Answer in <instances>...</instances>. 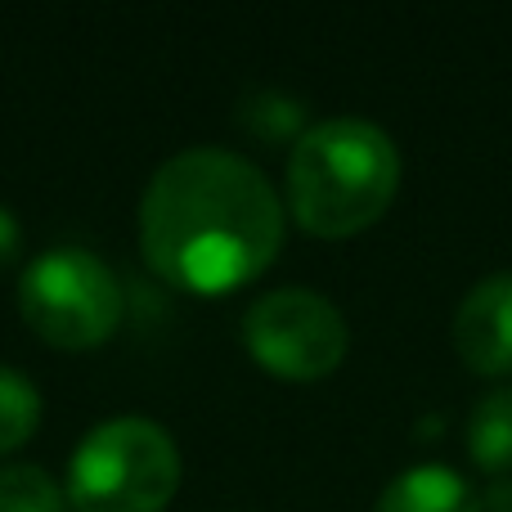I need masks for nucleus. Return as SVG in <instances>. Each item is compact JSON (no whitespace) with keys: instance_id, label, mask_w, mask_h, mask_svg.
<instances>
[{"instance_id":"obj_6","label":"nucleus","mask_w":512,"mask_h":512,"mask_svg":"<svg viewBox=\"0 0 512 512\" xmlns=\"http://www.w3.org/2000/svg\"><path fill=\"white\" fill-rule=\"evenodd\" d=\"M454 346L472 373H512V270L472 283L454 315Z\"/></svg>"},{"instance_id":"obj_2","label":"nucleus","mask_w":512,"mask_h":512,"mask_svg":"<svg viewBox=\"0 0 512 512\" xmlns=\"http://www.w3.org/2000/svg\"><path fill=\"white\" fill-rule=\"evenodd\" d=\"M400 194V149L369 117H324L292 140L288 207L301 230L346 239L378 221Z\"/></svg>"},{"instance_id":"obj_8","label":"nucleus","mask_w":512,"mask_h":512,"mask_svg":"<svg viewBox=\"0 0 512 512\" xmlns=\"http://www.w3.org/2000/svg\"><path fill=\"white\" fill-rule=\"evenodd\" d=\"M468 454L490 477H512V382L495 387L468 414Z\"/></svg>"},{"instance_id":"obj_13","label":"nucleus","mask_w":512,"mask_h":512,"mask_svg":"<svg viewBox=\"0 0 512 512\" xmlns=\"http://www.w3.org/2000/svg\"><path fill=\"white\" fill-rule=\"evenodd\" d=\"M481 504L490 512H512V477H490V486L481 490Z\"/></svg>"},{"instance_id":"obj_7","label":"nucleus","mask_w":512,"mask_h":512,"mask_svg":"<svg viewBox=\"0 0 512 512\" xmlns=\"http://www.w3.org/2000/svg\"><path fill=\"white\" fill-rule=\"evenodd\" d=\"M378 512H481L477 490L445 463H414L387 481Z\"/></svg>"},{"instance_id":"obj_3","label":"nucleus","mask_w":512,"mask_h":512,"mask_svg":"<svg viewBox=\"0 0 512 512\" xmlns=\"http://www.w3.org/2000/svg\"><path fill=\"white\" fill-rule=\"evenodd\" d=\"M180 450L153 418L122 414L95 423L68 459L72 512H162L180 490Z\"/></svg>"},{"instance_id":"obj_9","label":"nucleus","mask_w":512,"mask_h":512,"mask_svg":"<svg viewBox=\"0 0 512 512\" xmlns=\"http://www.w3.org/2000/svg\"><path fill=\"white\" fill-rule=\"evenodd\" d=\"M0 512H68V495L41 463H5L0 468Z\"/></svg>"},{"instance_id":"obj_11","label":"nucleus","mask_w":512,"mask_h":512,"mask_svg":"<svg viewBox=\"0 0 512 512\" xmlns=\"http://www.w3.org/2000/svg\"><path fill=\"white\" fill-rule=\"evenodd\" d=\"M243 122H248L256 135H265V140H283V135H292L301 126V104L274 95V90H256V99L243 104Z\"/></svg>"},{"instance_id":"obj_4","label":"nucleus","mask_w":512,"mask_h":512,"mask_svg":"<svg viewBox=\"0 0 512 512\" xmlns=\"http://www.w3.org/2000/svg\"><path fill=\"white\" fill-rule=\"evenodd\" d=\"M18 310L41 342L59 351H90L122 324V283L95 252L59 243L27 261L18 279Z\"/></svg>"},{"instance_id":"obj_1","label":"nucleus","mask_w":512,"mask_h":512,"mask_svg":"<svg viewBox=\"0 0 512 512\" xmlns=\"http://www.w3.org/2000/svg\"><path fill=\"white\" fill-rule=\"evenodd\" d=\"M283 203L243 153L194 144L149 176L140 198V252L167 283L234 292L283 248Z\"/></svg>"},{"instance_id":"obj_5","label":"nucleus","mask_w":512,"mask_h":512,"mask_svg":"<svg viewBox=\"0 0 512 512\" xmlns=\"http://www.w3.org/2000/svg\"><path fill=\"white\" fill-rule=\"evenodd\" d=\"M243 342L261 369L292 382H310L342 364L351 333H346L342 310L324 292L288 283V288L261 292L248 306Z\"/></svg>"},{"instance_id":"obj_10","label":"nucleus","mask_w":512,"mask_h":512,"mask_svg":"<svg viewBox=\"0 0 512 512\" xmlns=\"http://www.w3.org/2000/svg\"><path fill=\"white\" fill-rule=\"evenodd\" d=\"M41 423V391L27 373L0 364V454L18 450Z\"/></svg>"},{"instance_id":"obj_12","label":"nucleus","mask_w":512,"mask_h":512,"mask_svg":"<svg viewBox=\"0 0 512 512\" xmlns=\"http://www.w3.org/2000/svg\"><path fill=\"white\" fill-rule=\"evenodd\" d=\"M18 248H23V225H18V216L9 212L5 203H0V265L14 261Z\"/></svg>"}]
</instances>
